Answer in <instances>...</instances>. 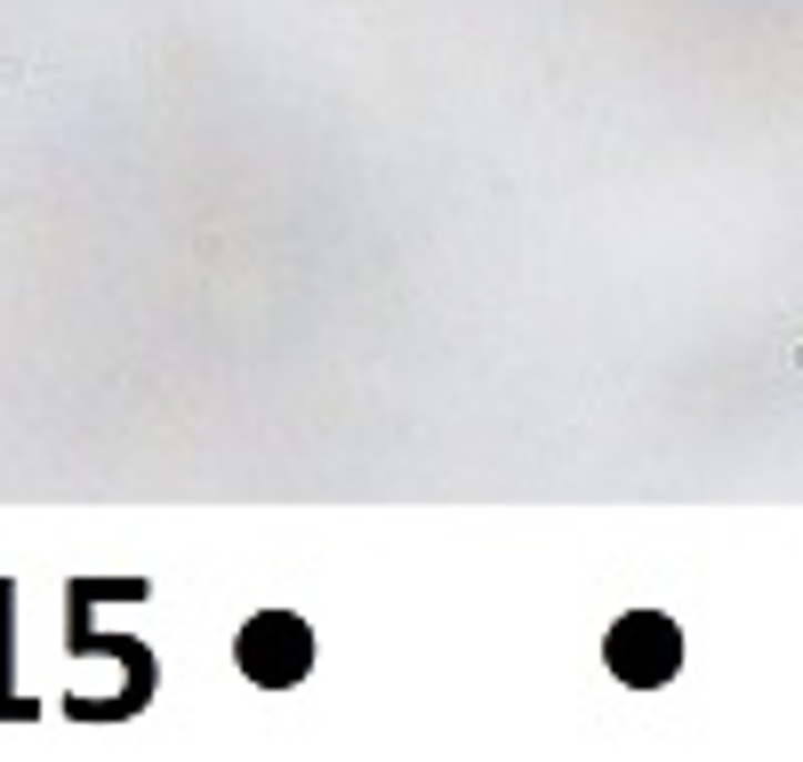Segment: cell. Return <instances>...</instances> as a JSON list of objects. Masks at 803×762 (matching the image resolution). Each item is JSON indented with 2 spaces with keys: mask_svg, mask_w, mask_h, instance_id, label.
<instances>
[{
  "mask_svg": "<svg viewBox=\"0 0 803 762\" xmlns=\"http://www.w3.org/2000/svg\"><path fill=\"white\" fill-rule=\"evenodd\" d=\"M602 658H611V674L634 682V690H659L667 674L683 667V634H675V618H659V610H627L611 642H602Z\"/></svg>",
  "mask_w": 803,
  "mask_h": 762,
  "instance_id": "obj_1",
  "label": "cell"
},
{
  "mask_svg": "<svg viewBox=\"0 0 803 762\" xmlns=\"http://www.w3.org/2000/svg\"><path fill=\"white\" fill-rule=\"evenodd\" d=\"M233 658H242V674H250V682L282 690V682H297V674L314 667V634L297 627L289 610H257L250 627H242V642H233Z\"/></svg>",
  "mask_w": 803,
  "mask_h": 762,
  "instance_id": "obj_2",
  "label": "cell"
}]
</instances>
